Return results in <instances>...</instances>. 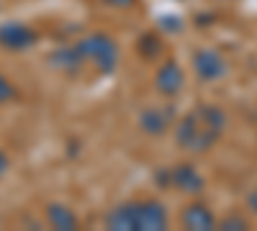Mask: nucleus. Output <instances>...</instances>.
Segmentation results:
<instances>
[{
  "mask_svg": "<svg viewBox=\"0 0 257 231\" xmlns=\"http://www.w3.org/2000/svg\"><path fill=\"white\" fill-rule=\"evenodd\" d=\"M226 111L216 103H196L190 111H185L175 129V146L185 154H206L213 146L221 141V136L226 134Z\"/></svg>",
  "mask_w": 257,
  "mask_h": 231,
  "instance_id": "1",
  "label": "nucleus"
},
{
  "mask_svg": "<svg viewBox=\"0 0 257 231\" xmlns=\"http://www.w3.org/2000/svg\"><path fill=\"white\" fill-rule=\"evenodd\" d=\"M167 226L170 216L160 198H128L105 213L111 231H165Z\"/></svg>",
  "mask_w": 257,
  "mask_h": 231,
  "instance_id": "2",
  "label": "nucleus"
},
{
  "mask_svg": "<svg viewBox=\"0 0 257 231\" xmlns=\"http://www.w3.org/2000/svg\"><path fill=\"white\" fill-rule=\"evenodd\" d=\"M75 44L80 47L82 57L88 65H93V70L100 75V77H111L118 67V44L116 39L108 36L105 31H90L80 36Z\"/></svg>",
  "mask_w": 257,
  "mask_h": 231,
  "instance_id": "3",
  "label": "nucleus"
},
{
  "mask_svg": "<svg viewBox=\"0 0 257 231\" xmlns=\"http://www.w3.org/2000/svg\"><path fill=\"white\" fill-rule=\"evenodd\" d=\"M152 180L160 190H178L185 195H201L206 190V177L201 170L190 162H175V164H162L152 172Z\"/></svg>",
  "mask_w": 257,
  "mask_h": 231,
  "instance_id": "4",
  "label": "nucleus"
},
{
  "mask_svg": "<svg viewBox=\"0 0 257 231\" xmlns=\"http://www.w3.org/2000/svg\"><path fill=\"white\" fill-rule=\"evenodd\" d=\"M178 108H175V103H170V98L165 103H149V106H144L137 116V126H139V131L147 134V136H165L170 129H175V123H178Z\"/></svg>",
  "mask_w": 257,
  "mask_h": 231,
  "instance_id": "5",
  "label": "nucleus"
},
{
  "mask_svg": "<svg viewBox=\"0 0 257 231\" xmlns=\"http://www.w3.org/2000/svg\"><path fill=\"white\" fill-rule=\"evenodd\" d=\"M190 65H193V72L201 82H219L229 75V62L226 57L213 49V47H201L193 52L190 57Z\"/></svg>",
  "mask_w": 257,
  "mask_h": 231,
  "instance_id": "6",
  "label": "nucleus"
},
{
  "mask_svg": "<svg viewBox=\"0 0 257 231\" xmlns=\"http://www.w3.org/2000/svg\"><path fill=\"white\" fill-rule=\"evenodd\" d=\"M39 31L24 21H3L0 24V49L6 52H29L39 44Z\"/></svg>",
  "mask_w": 257,
  "mask_h": 231,
  "instance_id": "7",
  "label": "nucleus"
},
{
  "mask_svg": "<svg viewBox=\"0 0 257 231\" xmlns=\"http://www.w3.org/2000/svg\"><path fill=\"white\" fill-rule=\"evenodd\" d=\"M155 90L162 95V98H175L183 93L185 88V72L180 67V62L178 59H162L160 62V67L155 70Z\"/></svg>",
  "mask_w": 257,
  "mask_h": 231,
  "instance_id": "8",
  "label": "nucleus"
},
{
  "mask_svg": "<svg viewBox=\"0 0 257 231\" xmlns=\"http://www.w3.org/2000/svg\"><path fill=\"white\" fill-rule=\"evenodd\" d=\"M47 59H49L52 70L67 75V77H77L85 67H88V62H85V57H82V52H80V47L75 44V41L72 44H62V47L52 49Z\"/></svg>",
  "mask_w": 257,
  "mask_h": 231,
  "instance_id": "9",
  "label": "nucleus"
},
{
  "mask_svg": "<svg viewBox=\"0 0 257 231\" xmlns=\"http://www.w3.org/2000/svg\"><path fill=\"white\" fill-rule=\"evenodd\" d=\"M180 226L188 231H213L219 226L216 213L211 211V205L203 200H190L180 211Z\"/></svg>",
  "mask_w": 257,
  "mask_h": 231,
  "instance_id": "10",
  "label": "nucleus"
},
{
  "mask_svg": "<svg viewBox=\"0 0 257 231\" xmlns=\"http://www.w3.org/2000/svg\"><path fill=\"white\" fill-rule=\"evenodd\" d=\"M44 218L57 231H77L80 228V216L67 203H59V200H49L44 205Z\"/></svg>",
  "mask_w": 257,
  "mask_h": 231,
  "instance_id": "11",
  "label": "nucleus"
},
{
  "mask_svg": "<svg viewBox=\"0 0 257 231\" xmlns=\"http://www.w3.org/2000/svg\"><path fill=\"white\" fill-rule=\"evenodd\" d=\"M162 52H165V39L157 31H144L137 39V54L144 62H157L162 57Z\"/></svg>",
  "mask_w": 257,
  "mask_h": 231,
  "instance_id": "12",
  "label": "nucleus"
},
{
  "mask_svg": "<svg viewBox=\"0 0 257 231\" xmlns=\"http://www.w3.org/2000/svg\"><path fill=\"white\" fill-rule=\"evenodd\" d=\"M216 228H224V231H244V228H249V218L244 213H239V211H231V213H226L219 221Z\"/></svg>",
  "mask_w": 257,
  "mask_h": 231,
  "instance_id": "13",
  "label": "nucleus"
},
{
  "mask_svg": "<svg viewBox=\"0 0 257 231\" xmlns=\"http://www.w3.org/2000/svg\"><path fill=\"white\" fill-rule=\"evenodd\" d=\"M18 98H21V93H18V88H16V82H13L8 75L0 72V106H8V103H16Z\"/></svg>",
  "mask_w": 257,
  "mask_h": 231,
  "instance_id": "14",
  "label": "nucleus"
},
{
  "mask_svg": "<svg viewBox=\"0 0 257 231\" xmlns=\"http://www.w3.org/2000/svg\"><path fill=\"white\" fill-rule=\"evenodd\" d=\"M100 3L108 8H134L139 0H100Z\"/></svg>",
  "mask_w": 257,
  "mask_h": 231,
  "instance_id": "15",
  "label": "nucleus"
},
{
  "mask_svg": "<svg viewBox=\"0 0 257 231\" xmlns=\"http://www.w3.org/2000/svg\"><path fill=\"white\" fill-rule=\"evenodd\" d=\"M8 170H11V157H8L6 149H0V177H3Z\"/></svg>",
  "mask_w": 257,
  "mask_h": 231,
  "instance_id": "16",
  "label": "nucleus"
},
{
  "mask_svg": "<svg viewBox=\"0 0 257 231\" xmlns=\"http://www.w3.org/2000/svg\"><path fill=\"white\" fill-rule=\"evenodd\" d=\"M247 208H249V213L257 216V187H252V190L247 193Z\"/></svg>",
  "mask_w": 257,
  "mask_h": 231,
  "instance_id": "17",
  "label": "nucleus"
}]
</instances>
